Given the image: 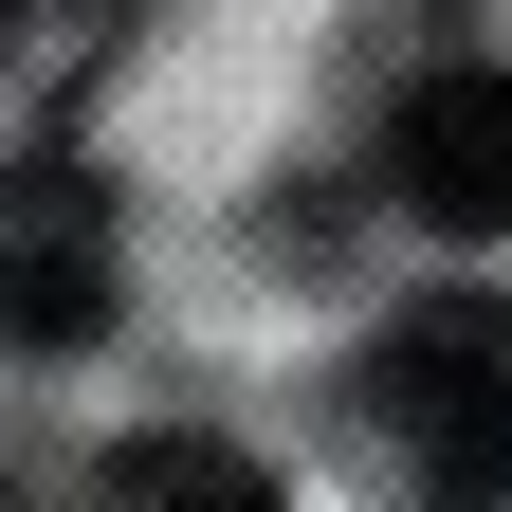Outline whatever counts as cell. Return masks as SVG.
Returning a JSON list of instances; mask_svg holds the SVG:
<instances>
[{
    "mask_svg": "<svg viewBox=\"0 0 512 512\" xmlns=\"http://www.w3.org/2000/svg\"><path fill=\"white\" fill-rule=\"evenodd\" d=\"M128 293V238L92 165H0V348H92Z\"/></svg>",
    "mask_w": 512,
    "mask_h": 512,
    "instance_id": "obj_2",
    "label": "cell"
},
{
    "mask_svg": "<svg viewBox=\"0 0 512 512\" xmlns=\"http://www.w3.org/2000/svg\"><path fill=\"white\" fill-rule=\"evenodd\" d=\"M110 476H128V494H220V512L256 494V458H220V439H128Z\"/></svg>",
    "mask_w": 512,
    "mask_h": 512,
    "instance_id": "obj_4",
    "label": "cell"
},
{
    "mask_svg": "<svg viewBox=\"0 0 512 512\" xmlns=\"http://www.w3.org/2000/svg\"><path fill=\"white\" fill-rule=\"evenodd\" d=\"M403 202L439 238H512V55H458V74H421L403 92Z\"/></svg>",
    "mask_w": 512,
    "mask_h": 512,
    "instance_id": "obj_3",
    "label": "cell"
},
{
    "mask_svg": "<svg viewBox=\"0 0 512 512\" xmlns=\"http://www.w3.org/2000/svg\"><path fill=\"white\" fill-rule=\"evenodd\" d=\"M384 421H403V458L439 494H512V293H439L403 330L366 348Z\"/></svg>",
    "mask_w": 512,
    "mask_h": 512,
    "instance_id": "obj_1",
    "label": "cell"
}]
</instances>
